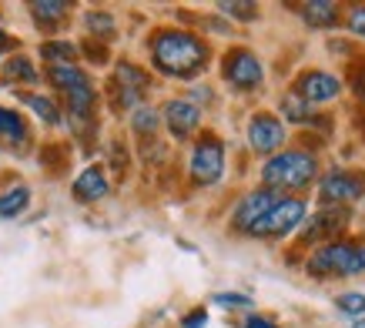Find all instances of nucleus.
I'll use <instances>...</instances> for the list:
<instances>
[{
	"label": "nucleus",
	"instance_id": "nucleus-4",
	"mask_svg": "<svg viewBox=\"0 0 365 328\" xmlns=\"http://www.w3.org/2000/svg\"><path fill=\"white\" fill-rule=\"evenodd\" d=\"M302 218H305V201H299V198H282L275 208L268 211L265 218L258 221L248 235H258V238H282V235L299 228Z\"/></svg>",
	"mask_w": 365,
	"mask_h": 328
},
{
	"label": "nucleus",
	"instance_id": "nucleus-2",
	"mask_svg": "<svg viewBox=\"0 0 365 328\" xmlns=\"http://www.w3.org/2000/svg\"><path fill=\"white\" fill-rule=\"evenodd\" d=\"M319 175V161L309 151H282L275 158H268L262 168V181L268 191H299V188L312 185Z\"/></svg>",
	"mask_w": 365,
	"mask_h": 328
},
{
	"label": "nucleus",
	"instance_id": "nucleus-3",
	"mask_svg": "<svg viewBox=\"0 0 365 328\" xmlns=\"http://www.w3.org/2000/svg\"><path fill=\"white\" fill-rule=\"evenodd\" d=\"M309 275L329 278V275H362L365 272V248L352 245V241H332L322 245L319 252L305 262Z\"/></svg>",
	"mask_w": 365,
	"mask_h": 328
},
{
	"label": "nucleus",
	"instance_id": "nucleus-31",
	"mask_svg": "<svg viewBox=\"0 0 365 328\" xmlns=\"http://www.w3.org/2000/svg\"><path fill=\"white\" fill-rule=\"evenodd\" d=\"M242 328H278L272 318H265V315H248L242 322Z\"/></svg>",
	"mask_w": 365,
	"mask_h": 328
},
{
	"label": "nucleus",
	"instance_id": "nucleus-32",
	"mask_svg": "<svg viewBox=\"0 0 365 328\" xmlns=\"http://www.w3.org/2000/svg\"><path fill=\"white\" fill-rule=\"evenodd\" d=\"M7 44H11V37H7V34H4V27H0V51H4Z\"/></svg>",
	"mask_w": 365,
	"mask_h": 328
},
{
	"label": "nucleus",
	"instance_id": "nucleus-5",
	"mask_svg": "<svg viewBox=\"0 0 365 328\" xmlns=\"http://www.w3.org/2000/svg\"><path fill=\"white\" fill-rule=\"evenodd\" d=\"M222 74H225V81H228L232 88L252 91V88H258V84L265 81V67H262V61H258L252 51L235 47V51H228V54H225Z\"/></svg>",
	"mask_w": 365,
	"mask_h": 328
},
{
	"label": "nucleus",
	"instance_id": "nucleus-13",
	"mask_svg": "<svg viewBox=\"0 0 365 328\" xmlns=\"http://www.w3.org/2000/svg\"><path fill=\"white\" fill-rule=\"evenodd\" d=\"M71 191H74V198H78L81 205H91V201H101V198L108 195L111 185H108V175L101 168H84Z\"/></svg>",
	"mask_w": 365,
	"mask_h": 328
},
{
	"label": "nucleus",
	"instance_id": "nucleus-10",
	"mask_svg": "<svg viewBox=\"0 0 365 328\" xmlns=\"http://www.w3.org/2000/svg\"><path fill=\"white\" fill-rule=\"evenodd\" d=\"M285 141V121H278L275 114H255L248 121V144L258 154H275Z\"/></svg>",
	"mask_w": 365,
	"mask_h": 328
},
{
	"label": "nucleus",
	"instance_id": "nucleus-7",
	"mask_svg": "<svg viewBox=\"0 0 365 328\" xmlns=\"http://www.w3.org/2000/svg\"><path fill=\"white\" fill-rule=\"evenodd\" d=\"M292 94L302 98L305 104H312V108L315 104H329V101H335L342 94V81L335 74H329V71H305V74H299Z\"/></svg>",
	"mask_w": 365,
	"mask_h": 328
},
{
	"label": "nucleus",
	"instance_id": "nucleus-15",
	"mask_svg": "<svg viewBox=\"0 0 365 328\" xmlns=\"http://www.w3.org/2000/svg\"><path fill=\"white\" fill-rule=\"evenodd\" d=\"M51 84H54V88H61L64 94H71V91H78V88H88L91 81H88V74H84L81 67H74V64H54V67H51Z\"/></svg>",
	"mask_w": 365,
	"mask_h": 328
},
{
	"label": "nucleus",
	"instance_id": "nucleus-21",
	"mask_svg": "<svg viewBox=\"0 0 365 328\" xmlns=\"http://www.w3.org/2000/svg\"><path fill=\"white\" fill-rule=\"evenodd\" d=\"M282 114H285L288 121H299V124H309V121H312V104H305V101L295 98V94H288V98L282 101Z\"/></svg>",
	"mask_w": 365,
	"mask_h": 328
},
{
	"label": "nucleus",
	"instance_id": "nucleus-1",
	"mask_svg": "<svg viewBox=\"0 0 365 328\" xmlns=\"http://www.w3.org/2000/svg\"><path fill=\"white\" fill-rule=\"evenodd\" d=\"M155 67L168 77H195L208 64V44L188 31H158L151 41Z\"/></svg>",
	"mask_w": 365,
	"mask_h": 328
},
{
	"label": "nucleus",
	"instance_id": "nucleus-12",
	"mask_svg": "<svg viewBox=\"0 0 365 328\" xmlns=\"http://www.w3.org/2000/svg\"><path fill=\"white\" fill-rule=\"evenodd\" d=\"M201 121V111L195 101H168L165 104V124L175 138H188Z\"/></svg>",
	"mask_w": 365,
	"mask_h": 328
},
{
	"label": "nucleus",
	"instance_id": "nucleus-9",
	"mask_svg": "<svg viewBox=\"0 0 365 328\" xmlns=\"http://www.w3.org/2000/svg\"><path fill=\"white\" fill-rule=\"evenodd\" d=\"M278 201H282V195L268 191V188H262V191H252V195H245L242 201H238L235 215H232V225H235L238 231H252L258 221L265 218L268 211L275 208Z\"/></svg>",
	"mask_w": 365,
	"mask_h": 328
},
{
	"label": "nucleus",
	"instance_id": "nucleus-30",
	"mask_svg": "<svg viewBox=\"0 0 365 328\" xmlns=\"http://www.w3.org/2000/svg\"><path fill=\"white\" fill-rule=\"evenodd\" d=\"M205 325H208V315H205L201 308H198V312H191V315L181 318V328H205Z\"/></svg>",
	"mask_w": 365,
	"mask_h": 328
},
{
	"label": "nucleus",
	"instance_id": "nucleus-20",
	"mask_svg": "<svg viewBox=\"0 0 365 328\" xmlns=\"http://www.w3.org/2000/svg\"><path fill=\"white\" fill-rule=\"evenodd\" d=\"M31 14L41 24H54V21H61V17L67 14V4H57V0H34Z\"/></svg>",
	"mask_w": 365,
	"mask_h": 328
},
{
	"label": "nucleus",
	"instance_id": "nucleus-27",
	"mask_svg": "<svg viewBox=\"0 0 365 328\" xmlns=\"http://www.w3.org/2000/svg\"><path fill=\"white\" fill-rule=\"evenodd\" d=\"M218 11L235 17V21H255V17H258V7H255V4H222Z\"/></svg>",
	"mask_w": 365,
	"mask_h": 328
},
{
	"label": "nucleus",
	"instance_id": "nucleus-18",
	"mask_svg": "<svg viewBox=\"0 0 365 328\" xmlns=\"http://www.w3.org/2000/svg\"><path fill=\"white\" fill-rule=\"evenodd\" d=\"M302 17L312 24V27H332L339 21V7L335 4H325V0H312L302 7Z\"/></svg>",
	"mask_w": 365,
	"mask_h": 328
},
{
	"label": "nucleus",
	"instance_id": "nucleus-19",
	"mask_svg": "<svg viewBox=\"0 0 365 328\" xmlns=\"http://www.w3.org/2000/svg\"><path fill=\"white\" fill-rule=\"evenodd\" d=\"M21 101L44 121V124H61V111H57V104L51 98H44V94H21Z\"/></svg>",
	"mask_w": 365,
	"mask_h": 328
},
{
	"label": "nucleus",
	"instance_id": "nucleus-17",
	"mask_svg": "<svg viewBox=\"0 0 365 328\" xmlns=\"http://www.w3.org/2000/svg\"><path fill=\"white\" fill-rule=\"evenodd\" d=\"M0 138H4V141H11V144L27 141V124H24V118L17 114V111L0 108Z\"/></svg>",
	"mask_w": 365,
	"mask_h": 328
},
{
	"label": "nucleus",
	"instance_id": "nucleus-26",
	"mask_svg": "<svg viewBox=\"0 0 365 328\" xmlns=\"http://www.w3.org/2000/svg\"><path fill=\"white\" fill-rule=\"evenodd\" d=\"M134 131L138 134H155L158 131V114L151 108H134Z\"/></svg>",
	"mask_w": 365,
	"mask_h": 328
},
{
	"label": "nucleus",
	"instance_id": "nucleus-28",
	"mask_svg": "<svg viewBox=\"0 0 365 328\" xmlns=\"http://www.w3.org/2000/svg\"><path fill=\"white\" fill-rule=\"evenodd\" d=\"M345 24H349V31L355 37H365V4H359V7H352V11L345 14Z\"/></svg>",
	"mask_w": 365,
	"mask_h": 328
},
{
	"label": "nucleus",
	"instance_id": "nucleus-16",
	"mask_svg": "<svg viewBox=\"0 0 365 328\" xmlns=\"http://www.w3.org/2000/svg\"><path fill=\"white\" fill-rule=\"evenodd\" d=\"M27 205H31V188L27 185L7 188V191L0 195V218H17V215L27 211Z\"/></svg>",
	"mask_w": 365,
	"mask_h": 328
},
{
	"label": "nucleus",
	"instance_id": "nucleus-23",
	"mask_svg": "<svg viewBox=\"0 0 365 328\" xmlns=\"http://www.w3.org/2000/svg\"><path fill=\"white\" fill-rule=\"evenodd\" d=\"M84 24H88V31L98 34V37H111L114 34V17L104 11H91L88 17H84Z\"/></svg>",
	"mask_w": 365,
	"mask_h": 328
},
{
	"label": "nucleus",
	"instance_id": "nucleus-29",
	"mask_svg": "<svg viewBox=\"0 0 365 328\" xmlns=\"http://www.w3.org/2000/svg\"><path fill=\"white\" fill-rule=\"evenodd\" d=\"M215 305H225V308H248V305H252V298H248V295H235V292H222V295H215Z\"/></svg>",
	"mask_w": 365,
	"mask_h": 328
},
{
	"label": "nucleus",
	"instance_id": "nucleus-33",
	"mask_svg": "<svg viewBox=\"0 0 365 328\" xmlns=\"http://www.w3.org/2000/svg\"><path fill=\"white\" fill-rule=\"evenodd\" d=\"M352 328H365V318H355V322H352Z\"/></svg>",
	"mask_w": 365,
	"mask_h": 328
},
{
	"label": "nucleus",
	"instance_id": "nucleus-25",
	"mask_svg": "<svg viewBox=\"0 0 365 328\" xmlns=\"http://www.w3.org/2000/svg\"><path fill=\"white\" fill-rule=\"evenodd\" d=\"M41 54L47 57V61H54V64H67L71 57L78 54V47L67 44V41H57V44H44V51Z\"/></svg>",
	"mask_w": 365,
	"mask_h": 328
},
{
	"label": "nucleus",
	"instance_id": "nucleus-22",
	"mask_svg": "<svg viewBox=\"0 0 365 328\" xmlns=\"http://www.w3.org/2000/svg\"><path fill=\"white\" fill-rule=\"evenodd\" d=\"M335 308H339L342 315L365 318V295H362V292H345V295L335 298Z\"/></svg>",
	"mask_w": 365,
	"mask_h": 328
},
{
	"label": "nucleus",
	"instance_id": "nucleus-8",
	"mask_svg": "<svg viewBox=\"0 0 365 328\" xmlns=\"http://www.w3.org/2000/svg\"><path fill=\"white\" fill-rule=\"evenodd\" d=\"M319 195L325 205H352L359 198L365 195V178L355 175V171H332V175L322 178L319 185Z\"/></svg>",
	"mask_w": 365,
	"mask_h": 328
},
{
	"label": "nucleus",
	"instance_id": "nucleus-6",
	"mask_svg": "<svg viewBox=\"0 0 365 328\" xmlns=\"http://www.w3.org/2000/svg\"><path fill=\"white\" fill-rule=\"evenodd\" d=\"M225 175V148L218 138H201L191 151V178L198 185H215Z\"/></svg>",
	"mask_w": 365,
	"mask_h": 328
},
{
	"label": "nucleus",
	"instance_id": "nucleus-24",
	"mask_svg": "<svg viewBox=\"0 0 365 328\" xmlns=\"http://www.w3.org/2000/svg\"><path fill=\"white\" fill-rule=\"evenodd\" d=\"M7 77H17V81H37V71H34L31 57H11L7 67H4Z\"/></svg>",
	"mask_w": 365,
	"mask_h": 328
},
{
	"label": "nucleus",
	"instance_id": "nucleus-11",
	"mask_svg": "<svg viewBox=\"0 0 365 328\" xmlns=\"http://www.w3.org/2000/svg\"><path fill=\"white\" fill-rule=\"evenodd\" d=\"M114 88H118V104H121V108H134V104L141 101V91L148 88V74L138 71L134 64H118Z\"/></svg>",
	"mask_w": 365,
	"mask_h": 328
},
{
	"label": "nucleus",
	"instance_id": "nucleus-14",
	"mask_svg": "<svg viewBox=\"0 0 365 328\" xmlns=\"http://www.w3.org/2000/svg\"><path fill=\"white\" fill-rule=\"evenodd\" d=\"M349 221V211L345 208H329V211H319V215H312L309 225H305V238H319V235H332L339 231V225Z\"/></svg>",
	"mask_w": 365,
	"mask_h": 328
}]
</instances>
